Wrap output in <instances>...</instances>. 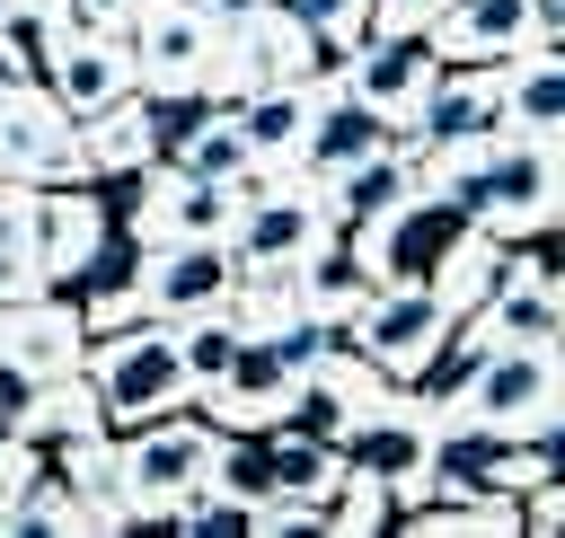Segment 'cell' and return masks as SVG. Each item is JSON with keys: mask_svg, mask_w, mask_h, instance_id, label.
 <instances>
[{"mask_svg": "<svg viewBox=\"0 0 565 538\" xmlns=\"http://www.w3.org/2000/svg\"><path fill=\"white\" fill-rule=\"evenodd\" d=\"M35 79H44V88H53V106L79 123V115H97V106H115V97L132 88V53H124V35H115V26L71 18V26L35 53Z\"/></svg>", "mask_w": 565, "mask_h": 538, "instance_id": "cell-11", "label": "cell"}, {"mask_svg": "<svg viewBox=\"0 0 565 538\" xmlns=\"http://www.w3.org/2000/svg\"><path fill=\"white\" fill-rule=\"evenodd\" d=\"M424 44L441 62H512L521 44H565V18L539 0H450Z\"/></svg>", "mask_w": 565, "mask_h": 538, "instance_id": "cell-13", "label": "cell"}, {"mask_svg": "<svg viewBox=\"0 0 565 538\" xmlns=\"http://www.w3.org/2000/svg\"><path fill=\"white\" fill-rule=\"evenodd\" d=\"M327 79V71H318ZM318 79H265V88H247L230 115H238V132L256 141V159L265 168H282L291 159V141H300V123H309V97H318Z\"/></svg>", "mask_w": 565, "mask_h": 538, "instance_id": "cell-22", "label": "cell"}, {"mask_svg": "<svg viewBox=\"0 0 565 538\" xmlns=\"http://www.w3.org/2000/svg\"><path fill=\"white\" fill-rule=\"evenodd\" d=\"M477 220H468V203H450V194H433L424 176H415V194H397L371 229H353L362 238V256H371V282H433L441 273V256L468 238Z\"/></svg>", "mask_w": 565, "mask_h": 538, "instance_id": "cell-6", "label": "cell"}, {"mask_svg": "<svg viewBox=\"0 0 565 538\" xmlns=\"http://www.w3.org/2000/svg\"><path fill=\"white\" fill-rule=\"evenodd\" d=\"M79 370H88V388H97V406H106V423H115V432H124V423H150V415L194 406V379H185L177 326H159V318H132V326L88 335Z\"/></svg>", "mask_w": 565, "mask_h": 538, "instance_id": "cell-2", "label": "cell"}, {"mask_svg": "<svg viewBox=\"0 0 565 538\" xmlns=\"http://www.w3.org/2000/svg\"><path fill=\"white\" fill-rule=\"evenodd\" d=\"M388 141V123L344 88V79H318V97H309V123H300V141H291V176H309V185H327V176H344L353 159H371Z\"/></svg>", "mask_w": 565, "mask_h": 538, "instance_id": "cell-15", "label": "cell"}, {"mask_svg": "<svg viewBox=\"0 0 565 538\" xmlns=\"http://www.w3.org/2000/svg\"><path fill=\"white\" fill-rule=\"evenodd\" d=\"M115 35H124V53H132V88H194V79H203L212 18H203L194 0H132Z\"/></svg>", "mask_w": 565, "mask_h": 538, "instance_id": "cell-12", "label": "cell"}, {"mask_svg": "<svg viewBox=\"0 0 565 538\" xmlns=\"http://www.w3.org/2000/svg\"><path fill=\"white\" fill-rule=\"evenodd\" d=\"M124 9L132 0H71V18H88V26H124Z\"/></svg>", "mask_w": 565, "mask_h": 538, "instance_id": "cell-29", "label": "cell"}, {"mask_svg": "<svg viewBox=\"0 0 565 538\" xmlns=\"http://www.w3.org/2000/svg\"><path fill=\"white\" fill-rule=\"evenodd\" d=\"M230 185H212V176H185L177 159H150L141 176H132V203L115 212V229L132 238V247H168V238H221L230 229Z\"/></svg>", "mask_w": 565, "mask_h": 538, "instance_id": "cell-10", "label": "cell"}, {"mask_svg": "<svg viewBox=\"0 0 565 538\" xmlns=\"http://www.w3.org/2000/svg\"><path fill=\"white\" fill-rule=\"evenodd\" d=\"M26 291H53L44 247H35V185L0 176V300H26Z\"/></svg>", "mask_w": 565, "mask_h": 538, "instance_id": "cell-23", "label": "cell"}, {"mask_svg": "<svg viewBox=\"0 0 565 538\" xmlns=\"http://www.w3.org/2000/svg\"><path fill=\"white\" fill-rule=\"evenodd\" d=\"M0 353H18L26 370H79L88 353V326H79V300L71 291H26V300H0Z\"/></svg>", "mask_w": 565, "mask_h": 538, "instance_id": "cell-17", "label": "cell"}, {"mask_svg": "<svg viewBox=\"0 0 565 538\" xmlns=\"http://www.w3.org/2000/svg\"><path fill=\"white\" fill-rule=\"evenodd\" d=\"M512 512H521V529H530V538H556V529H565V476L530 485V503H512Z\"/></svg>", "mask_w": 565, "mask_h": 538, "instance_id": "cell-28", "label": "cell"}, {"mask_svg": "<svg viewBox=\"0 0 565 538\" xmlns=\"http://www.w3.org/2000/svg\"><path fill=\"white\" fill-rule=\"evenodd\" d=\"M450 326H459V318L441 309L433 282H371V300L353 309V353H362L380 379H415L424 353H433Z\"/></svg>", "mask_w": 565, "mask_h": 538, "instance_id": "cell-9", "label": "cell"}, {"mask_svg": "<svg viewBox=\"0 0 565 538\" xmlns=\"http://www.w3.org/2000/svg\"><path fill=\"white\" fill-rule=\"evenodd\" d=\"M0 176L9 185H88L79 123L53 106V88L35 71H9L0 79Z\"/></svg>", "mask_w": 565, "mask_h": 538, "instance_id": "cell-5", "label": "cell"}, {"mask_svg": "<svg viewBox=\"0 0 565 538\" xmlns=\"http://www.w3.org/2000/svg\"><path fill=\"white\" fill-rule=\"evenodd\" d=\"M468 132H503V106H494V62H441L415 97V115L397 123L406 150H441V141H468Z\"/></svg>", "mask_w": 565, "mask_h": 538, "instance_id": "cell-14", "label": "cell"}, {"mask_svg": "<svg viewBox=\"0 0 565 538\" xmlns=\"http://www.w3.org/2000/svg\"><path fill=\"white\" fill-rule=\"evenodd\" d=\"M450 0H371V35H433Z\"/></svg>", "mask_w": 565, "mask_h": 538, "instance_id": "cell-26", "label": "cell"}, {"mask_svg": "<svg viewBox=\"0 0 565 538\" xmlns=\"http://www.w3.org/2000/svg\"><path fill=\"white\" fill-rule=\"evenodd\" d=\"M318 353V318L300 309L291 326H238V344H230V362H221V379L194 397L212 423H230V432H265L274 423V406H282V388H291V370Z\"/></svg>", "mask_w": 565, "mask_h": 538, "instance_id": "cell-4", "label": "cell"}, {"mask_svg": "<svg viewBox=\"0 0 565 538\" xmlns=\"http://www.w3.org/2000/svg\"><path fill=\"white\" fill-rule=\"evenodd\" d=\"M194 9H203V18H212V26H230V18H247V9H256V0H194Z\"/></svg>", "mask_w": 565, "mask_h": 538, "instance_id": "cell-30", "label": "cell"}, {"mask_svg": "<svg viewBox=\"0 0 565 538\" xmlns=\"http://www.w3.org/2000/svg\"><path fill=\"white\" fill-rule=\"evenodd\" d=\"M397 194H415V150H406L397 132H388L371 159H353L344 176H327V185H318V203H327V220H335V229H371Z\"/></svg>", "mask_w": 565, "mask_h": 538, "instance_id": "cell-19", "label": "cell"}, {"mask_svg": "<svg viewBox=\"0 0 565 538\" xmlns=\"http://www.w3.org/2000/svg\"><path fill=\"white\" fill-rule=\"evenodd\" d=\"M441 415L477 423L486 441H556V423H565V335L486 344L477 370H468V388Z\"/></svg>", "mask_w": 565, "mask_h": 538, "instance_id": "cell-1", "label": "cell"}, {"mask_svg": "<svg viewBox=\"0 0 565 538\" xmlns=\"http://www.w3.org/2000/svg\"><path fill=\"white\" fill-rule=\"evenodd\" d=\"M486 344H521V335H565V273L547 256V238H503V273L494 291L459 318Z\"/></svg>", "mask_w": 565, "mask_h": 538, "instance_id": "cell-8", "label": "cell"}, {"mask_svg": "<svg viewBox=\"0 0 565 538\" xmlns=\"http://www.w3.org/2000/svg\"><path fill=\"white\" fill-rule=\"evenodd\" d=\"M565 220V150L556 132H494L477 176V229L486 238H547Z\"/></svg>", "mask_w": 565, "mask_h": 538, "instance_id": "cell-3", "label": "cell"}, {"mask_svg": "<svg viewBox=\"0 0 565 538\" xmlns=\"http://www.w3.org/2000/svg\"><path fill=\"white\" fill-rule=\"evenodd\" d=\"M494 273H503V238H486V229H468L450 256H441V273H433V291H441V309L450 318H468L486 291H494Z\"/></svg>", "mask_w": 565, "mask_h": 538, "instance_id": "cell-25", "label": "cell"}, {"mask_svg": "<svg viewBox=\"0 0 565 538\" xmlns=\"http://www.w3.org/2000/svg\"><path fill=\"white\" fill-rule=\"evenodd\" d=\"M132 300H141V318H159V326H177V318H194V309H221L230 300V282H238V256H230V238H168V247H132Z\"/></svg>", "mask_w": 565, "mask_h": 538, "instance_id": "cell-7", "label": "cell"}, {"mask_svg": "<svg viewBox=\"0 0 565 538\" xmlns=\"http://www.w3.org/2000/svg\"><path fill=\"white\" fill-rule=\"evenodd\" d=\"M35 388H44V370H26L18 353H0V432H18V423H26Z\"/></svg>", "mask_w": 565, "mask_h": 538, "instance_id": "cell-27", "label": "cell"}, {"mask_svg": "<svg viewBox=\"0 0 565 538\" xmlns=\"http://www.w3.org/2000/svg\"><path fill=\"white\" fill-rule=\"evenodd\" d=\"M203 494H230V503H265L274 494V459H265V432H212V459H203V476H194Z\"/></svg>", "mask_w": 565, "mask_h": 538, "instance_id": "cell-24", "label": "cell"}, {"mask_svg": "<svg viewBox=\"0 0 565 538\" xmlns=\"http://www.w3.org/2000/svg\"><path fill=\"white\" fill-rule=\"evenodd\" d=\"M44 467L88 503V520L97 529H115V423H88V432H62V441H44Z\"/></svg>", "mask_w": 565, "mask_h": 538, "instance_id": "cell-21", "label": "cell"}, {"mask_svg": "<svg viewBox=\"0 0 565 538\" xmlns=\"http://www.w3.org/2000/svg\"><path fill=\"white\" fill-rule=\"evenodd\" d=\"M185 176H212V185H230V194H247L256 176H265V159H256V141L238 132V115L230 106H203L185 132H177V150H168Z\"/></svg>", "mask_w": 565, "mask_h": 538, "instance_id": "cell-20", "label": "cell"}, {"mask_svg": "<svg viewBox=\"0 0 565 538\" xmlns=\"http://www.w3.org/2000/svg\"><path fill=\"white\" fill-rule=\"evenodd\" d=\"M433 71H441V53H433L424 35H362V44L344 53V71H335V79H344V88H353L388 132H397V123L415 115V97H424V79H433Z\"/></svg>", "mask_w": 565, "mask_h": 538, "instance_id": "cell-16", "label": "cell"}, {"mask_svg": "<svg viewBox=\"0 0 565 538\" xmlns=\"http://www.w3.org/2000/svg\"><path fill=\"white\" fill-rule=\"evenodd\" d=\"M494 106L503 132H565V44H521L494 62Z\"/></svg>", "mask_w": 565, "mask_h": 538, "instance_id": "cell-18", "label": "cell"}]
</instances>
